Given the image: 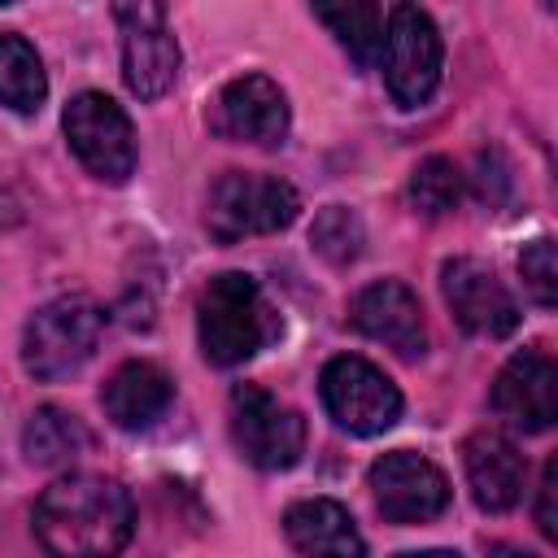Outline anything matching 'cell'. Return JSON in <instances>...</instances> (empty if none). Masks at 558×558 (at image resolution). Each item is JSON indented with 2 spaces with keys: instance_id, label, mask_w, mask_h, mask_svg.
I'll list each match as a JSON object with an SVG mask.
<instances>
[{
  "instance_id": "obj_26",
  "label": "cell",
  "mask_w": 558,
  "mask_h": 558,
  "mask_svg": "<svg viewBox=\"0 0 558 558\" xmlns=\"http://www.w3.org/2000/svg\"><path fill=\"white\" fill-rule=\"evenodd\" d=\"M397 558H458L449 549H423V554H397Z\"/></svg>"
},
{
  "instance_id": "obj_3",
  "label": "cell",
  "mask_w": 558,
  "mask_h": 558,
  "mask_svg": "<svg viewBox=\"0 0 558 558\" xmlns=\"http://www.w3.org/2000/svg\"><path fill=\"white\" fill-rule=\"evenodd\" d=\"M100 331H105V310L92 296L83 292L57 296L31 314L22 336V362L35 379H65L96 353Z\"/></svg>"
},
{
  "instance_id": "obj_22",
  "label": "cell",
  "mask_w": 558,
  "mask_h": 558,
  "mask_svg": "<svg viewBox=\"0 0 558 558\" xmlns=\"http://www.w3.org/2000/svg\"><path fill=\"white\" fill-rule=\"evenodd\" d=\"M310 244H314L331 266H344V262H353V257L362 253L366 235H362V222H357L353 209L327 205V209L314 218V227H310Z\"/></svg>"
},
{
  "instance_id": "obj_5",
  "label": "cell",
  "mask_w": 558,
  "mask_h": 558,
  "mask_svg": "<svg viewBox=\"0 0 558 558\" xmlns=\"http://www.w3.org/2000/svg\"><path fill=\"white\" fill-rule=\"evenodd\" d=\"M379 65L388 78V92L401 109H418L432 100L440 87V65H445V44L436 22L418 4H397L384 22V48Z\"/></svg>"
},
{
  "instance_id": "obj_4",
  "label": "cell",
  "mask_w": 558,
  "mask_h": 558,
  "mask_svg": "<svg viewBox=\"0 0 558 558\" xmlns=\"http://www.w3.org/2000/svg\"><path fill=\"white\" fill-rule=\"evenodd\" d=\"M301 209V196L292 183L275 174H248V170H227L209 187V235L222 244L248 240V235H270L283 231Z\"/></svg>"
},
{
  "instance_id": "obj_2",
  "label": "cell",
  "mask_w": 558,
  "mask_h": 558,
  "mask_svg": "<svg viewBox=\"0 0 558 558\" xmlns=\"http://www.w3.org/2000/svg\"><path fill=\"white\" fill-rule=\"evenodd\" d=\"M196 336H201V353L209 366L248 362L275 336V318L262 301V288L240 270L209 279L196 305Z\"/></svg>"
},
{
  "instance_id": "obj_25",
  "label": "cell",
  "mask_w": 558,
  "mask_h": 558,
  "mask_svg": "<svg viewBox=\"0 0 558 558\" xmlns=\"http://www.w3.org/2000/svg\"><path fill=\"white\" fill-rule=\"evenodd\" d=\"M488 558H532L527 549H514V545H497V549H488Z\"/></svg>"
},
{
  "instance_id": "obj_21",
  "label": "cell",
  "mask_w": 558,
  "mask_h": 558,
  "mask_svg": "<svg viewBox=\"0 0 558 558\" xmlns=\"http://www.w3.org/2000/svg\"><path fill=\"white\" fill-rule=\"evenodd\" d=\"M462 196V174L449 157H427L410 174V205L427 218H445Z\"/></svg>"
},
{
  "instance_id": "obj_11",
  "label": "cell",
  "mask_w": 558,
  "mask_h": 558,
  "mask_svg": "<svg viewBox=\"0 0 558 558\" xmlns=\"http://www.w3.org/2000/svg\"><path fill=\"white\" fill-rule=\"evenodd\" d=\"M440 288H445V301L462 331L501 340L519 327V305H514L510 288L493 275V266H484L475 257H453L440 270Z\"/></svg>"
},
{
  "instance_id": "obj_13",
  "label": "cell",
  "mask_w": 558,
  "mask_h": 558,
  "mask_svg": "<svg viewBox=\"0 0 558 558\" xmlns=\"http://www.w3.org/2000/svg\"><path fill=\"white\" fill-rule=\"evenodd\" d=\"M493 410L514 432H545L558 418V366L541 349L514 353L493 379Z\"/></svg>"
},
{
  "instance_id": "obj_6",
  "label": "cell",
  "mask_w": 558,
  "mask_h": 558,
  "mask_svg": "<svg viewBox=\"0 0 558 558\" xmlns=\"http://www.w3.org/2000/svg\"><path fill=\"white\" fill-rule=\"evenodd\" d=\"M323 405L336 418V427L353 436H379L401 418V388L366 357H331L318 379Z\"/></svg>"
},
{
  "instance_id": "obj_14",
  "label": "cell",
  "mask_w": 558,
  "mask_h": 558,
  "mask_svg": "<svg viewBox=\"0 0 558 558\" xmlns=\"http://www.w3.org/2000/svg\"><path fill=\"white\" fill-rule=\"evenodd\" d=\"M349 318L362 336L388 344L392 353L401 357H423L427 349V327H423V305L418 296L401 283V279H379V283H366L353 305H349Z\"/></svg>"
},
{
  "instance_id": "obj_7",
  "label": "cell",
  "mask_w": 558,
  "mask_h": 558,
  "mask_svg": "<svg viewBox=\"0 0 558 558\" xmlns=\"http://www.w3.org/2000/svg\"><path fill=\"white\" fill-rule=\"evenodd\" d=\"M74 157L105 183H126L135 170V126L105 92H78L61 113Z\"/></svg>"
},
{
  "instance_id": "obj_10",
  "label": "cell",
  "mask_w": 558,
  "mask_h": 558,
  "mask_svg": "<svg viewBox=\"0 0 558 558\" xmlns=\"http://www.w3.org/2000/svg\"><path fill=\"white\" fill-rule=\"evenodd\" d=\"M371 497L388 523H427L449 506L445 471L410 449H392L371 466Z\"/></svg>"
},
{
  "instance_id": "obj_19",
  "label": "cell",
  "mask_w": 558,
  "mask_h": 558,
  "mask_svg": "<svg viewBox=\"0 0 558 558\" xmlns=\"http://www.w3.org/2000/svg\"><path fill=\"white\" fill-rule=\"evenodd\" d=\"M44 96H48V78L39 52L22 35L0 31V105H9L13 113H35Z\"/></svg>"
},
{
  "instance_id": "obj_12",
  "label": "cell",
  "mask_w": 558,
  "mask_h": 558,
  "mask_svg": "<svg viewBox=\"0 0 558 558\" xmlns=\"http://www.w3.org/2000/svg\"><path fill=\"white\" fill-rule=\"evenodd\" d=\"M214 131L222 140L279 148L288 140V96L266 74L231 78L214 100Z\"/></svg>"
},
{
  "instance_id": "obj_23",
  "label": "cell",
  "mask_w": 558,
  "mask_h": 558,
  "mask_svg": "<svg viewBox=\"0 0 558 558\" xmlns=\"http://www.w3.org/2000/svg\"><path fill=\"white\" fill-rule=\"evenodd\" d=\"M519 275H523V288L532 292V301L541 310H554L558 305V262H554V240L549 235L532 240L519 253Z\"/></svg>"
},
{
  "instance_id": "obj_18",
  "label": "cell",
  "mask_w": 558,
  "mask_h": 558,
  "mask_svg": "<svg viewBox=\"0 0 558 558\" xmlns=\"http://www.w3.org/2000/svg\"><path fill=\"white\" fill-rule=\"evenodd\" d=\"M87 427L61 405H39L22 432V449L35 466H65L78 453H87Z\"/></svg>"
},
{
  "instance_id": "obj_16",
  "label": "cell",
  "mask_w": 558,
  "mask_h": 558,
  "mask_svg": "<svg viewBox=\"0 0 558 558\" xmlns=\"http://www.w3.org/2000/svg\"><path fill=\"white\" fill-rule=\"evenodd\" d=\"M283 532L301 558H366V541L353 514L331 497H310L288 506Z\"/></svg>"
},
{
  "instance_id": "obj_8",
  "label": "cell",
  "mask_w": 558,
  "mask_h": 558,
  "mask_svg": "<svg viewBox=\"0 0 558 558\" xmlns=\"http://www.w3.org/2000/svg\"><path fill=\"white\" fill-rule=\"evenodd\" d=\"M231 440L257 471H288L305 453V418L262 384H235Z\"/></svg>"
},
{
  "instance_id": "obj_20",
  "label": "cell",
  "mask_w": 558,
  "mask_h": 558,
  "mask_svg": "<svg viewBox=\"0 0 558 558\" xmlns=\"http://www.w3.org/2000/svg\"><path fill=\"white\" fill-rule=\"evenodd\" d=\"M314 17L336 35V44L357 61V65H375L379 48H384V9L371 0L357 4H314Z\"/></svg>"
},
{
  "instance_id": "obj_9",
  "label": "cell",
  "mask_w": 558,
  "mask_h": 558,
  "mask_svg": "<svg viewBox=\"0 0 558 558\" xmlns=\"http://www.w3.org/2000/svg\"><path fill=\"white\" fill-rule=\"evenodd\" d=\"M122 31V78L140 100H161L179 78V39L166 22L161 4H118L113 9Z\"/></svg>"
},
{
  "instance_id": "obj_24",
  "label": "cell",
  "mask_w": 558,
  "mask_h": 558,
  "mask_svg": "<svg viewBox=\"0 0 558 558\" xmlns=\"http://www.w3.org/2000/svg\"><path fill=\"white\" fill-rule=\"evenodd\" d=\"M536 527H541V536H558V527H554V462L545 466V480H541V510H536Z\"/></svg>"
},
{
  "instance_id": "obj_15",
  "label": "cell",
  "mask_w": 558,
  "mask_h": 558,
  "mask_svg": "<svg viewBox=\"0 0 558 558\" xmlns=\"http://www.w3.org/2000/svg\"><path fill=\"white\" fill-rule=\"evenodd\" d=\"M462 466L466 484L480 510L506 514L523 497V453L501 436V432H475L462 445Z\"/></svg>"
},
{
  "instance_id": "obj_17",
  "label": "cell",
  "mask_w": 558,
  "mask_h": 558,
  "mask_svg": "<svg viewBox=\"0 0 558 558\" xmlns=\"http://www.w3.org/2000/svg\"><path fill=\"white\" fill-rule=\"evenodd\" d=\"M170 401H174V384L157 362H122L109 375L105 392H100V405H105L109 423L122 427V432L153 427L170 410Z\"/></svg>"
},
{
  "instance_id": "obj_1",
  "label": "cell",
  "mask_w": 558,
  "mask_h": 558,
  "mask_svg": "<svg viewBox=\"0 0 558 558\" xmlns=\"http://www.w3.org/2000/svg\"><path fill=\"white\" fill-rule=\"evenodd\" d=\"M131 532V493L109 475H65L35 501V536L48 558H118Z\"/></svg>"
}]
</instances>
